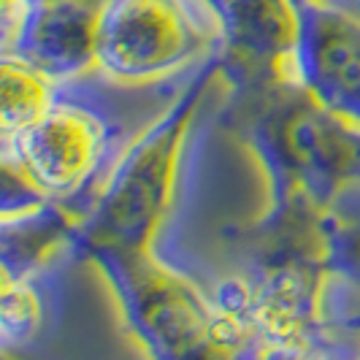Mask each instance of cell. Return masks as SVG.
Returning <instances> with one entry per match:
<instances>
[{
	"label": "cell",
	"mask_w": 360,
	"mask_h": 360,
	"mask_svg": "<svg viewBox=\"0 0 360 360\" xmlns=\"http://www.w3.org/2000/svg\"><path fill=\"white\" fill-rule=\"evenodd\" d=\"M225 44L217 0H103L95 71L125 84H160Z\"/></svg>",
	"instance_id": "1"
},
{
	"label": "cell",
	"mask_w": 360,
	"mask_h": 360,
	"mask_svg": "<svg viewBox=\"0 0 360 360\" xmlns=\"http://www.w3.org/2000/svg\"><path fill=\"white\" fill-rule=\"evenodd\" d=\"M98 73L60 82L49 111L17 139L3 141V155L14 158L46 200L84 198L95 181L108 179L114 165L117 125L98 103Z\"/></svg>",
	"instance_id": "2"
},
{
	"label": "cell",
	"mask_w": 360,
	"mask_h": 360,
	"mask_svg": "<svg viewBox=\"0 0 360 360\" xmlns=\"http://www.w3.org/2000/svg\"><path fill=\"white\" fill-rule=\"evenodd\" d=\"M263 152L271 165L301 190V198L325 209L360 171V127L336 117L301 84L282 82L263 111Z\"/></svg>",
	"instance_id": "3"
},
{
	"label": "cell",
	"mask_w": 360,
	"mask_h": 360,
	"mask_svg": "<svg viewBox=\"0 0 360 360\" xmlns=\"http://www.w3.org/2000/svg\"><path fill=\"white\" fill-rule=\"evenodd\" d=\"M190 103L193 98H184L181 106L168 108L158 125H149L133 141L111 171L84 228L87 238L101 252L144 250L171 190L176 146Z\"/></svg>",
	"instance_id": "4"
},
{
	"label": "cell",
	"mask_w": 360,
	"mask_h": 360,
	"mask_svg": "<svg viewBox=\"0 0 360 360\" xmlns=\"http://www.w3.org/2000/svg\"><path fill=\"white\" fill-rule=\"evenodd\" d=\"M127 311L158 355H212L214 307L184 276L139 252H117Z\"/></svg>",
	"instance_id": "5"
},
{
	"label": "cell",
	"mask_w": 360,
	"mask_h": 360,
	"mask_svg": "<svg viewBox=\"0 0 360 360\" xmlns=\"http://www.w3.org/2000/svg\"><path fill=\"white\" fill-rule=\"evenodd\" d=\"M295 71L328 111L360 127V11L307 0Z\"/></svg>",
	"instance_id": "6"
},
{
	"label": "cell",
	"mask_w": 360,
	"mask_h": 360,
	"mask_svg": "<svg viewBox=\"0 0 360 360\" xmlns=\"http://www.w3.org/2000/svg\"><path fill=\"white\" fill-rule=\"evenodd\" d=\"M225 44L241 60L279 71L282 82H298V49L304 38L307 0H217Z\"/></svg>",
	"instance_id": "7"
},
{
	"label": "cell",
	"mask_w": 360,
	"mask_h": 360,
	"mask_svg": "<svg viewBox=\"0 0 360 360\" xmlns=\"http://www.w3.org/2000/svg\"><path fill=\"white\" fill-rule=\"evenodd\" d=\"M101 0H36L17 52L57 82L95 68V33Z\"/></svg>",
	"instance_id": "8"
},
{
	"label": "cell",
	"mask_w": 360,
	"mask_h": 360,
	"mask_svg": "<svg viewBox=\"0 0 360 360\" xmlns=\"http://www.w3.org/2000/svg\"><path fill=\"white\" fill-rule=\"evenodd\" d=\"M60 82L36 68L19 54H3L0 92H3V141L17 139L49 111Z\"/></svg>",
	"instance_id": "9"
},
{
	"label": "cell",
	"mask_w": 360,
	"mask_h": 360,
	"mask_svg": "<svg viewBox=\"0 0 360 360\" xmlns=\"http://www.w3.org/2000/svg\"><path fill=\"white\" fill-rule=\"evenodd\" d=\"M325 241V263L352 290H360V190L358 181H347L328 200L320 219Z\"/></svg>",
	"instance_id": "10"
},
{
	"label": "cell",
	"mask_w": 360,
	"mask_h": 360,
	"mask_svg": "<svg viewBox=\"0 0 360 360\" xmlns=\"http://www.w3.org/2000/svg\"><path fill=\"white\" fill-rule=\"evenodd\" d=\"M44 323V292L33 276L3 271V307H0V336L3 347L30 342Z\"/></svg>",
	"instance_id": "11"
},
{
	"label": "cell",
	"mask_w": 360,
	"mask_h": 360,
	"mask_svg": "<svg viewBox=\"0 0 360 360\" xmlns=\"http://www.w3.org/2000/svg\"><path fill=\"white\" fill-rule=\"evenodd\" d=\"M325 3H336V6H344V8H355V11H360V0H325Z\"/></svg>",
	"instance_id": "12"
},
{
	"label": "cell",
	"mask_w": 360,
	"mask_h": 360,
	"mask_svg": "<svg viewBox=\"0 0 360 360\" xmlns=\"http://www.w3.org/2000/svg\"><path fill=\"white\" fill-rule=\"evenodd\" d=\"M358 179H360V171H358Z\"/></svg>",
	"instance_id": "13"
},
{
	"label": "cell",
	"mask_w": 360,
	"mask_h": 360,
	"mask_svg": "<svg viewBox=\"0 0 360 360\" xmlns=\"http://www.w3.org/2000/svg\"><path fill=\"white\" fill-rule=\"evenodd\" d=\"M101 3H103V0H101Z\"/></svg>",
	"instance_id": "14"
}]
</instances>
